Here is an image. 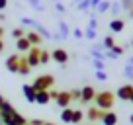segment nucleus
<instances>
[{
  "instance_id": "f257e3e1",
  "label": "nucleus",
  "mask_w": 133,
  "mask_h": 125,
  "mask_svg": "<svg viewBox=\"0 0 133 125\" xmlns=\"http://www.w3.org/2000/svg\"><path fill=\"white\" fill-rule=\"evenodd\" d=\"M96 106H98L100 109H104V112H110V109L114 108V104H116V94L110 90H104V92H98L94 98Z\"/></svg>"
},
{
  "instance_id": "f03ea898",
  "label": "nucleus",
  "mask_w": 133,
  "mask_h": 125,
  "mask_svg": "<svg viewBox=\"0 0 133 125\" xmlns=\"http://www.w3.org/2000/svg\"><path fill=\"white\" fill-rule=\"evenodd\" d=\"M55 84V76L53 74H39L37 78L31 82V86L35 88V92H43V90H51Z\"/></svg>"
},
{
  "instance_id": "7ed1b4c3",
  "label": "nucleus",
  "mask_w": 133,
  "mask_h": 125,
  "mask_svg": "<svg viewBox=\"0 0 133 125\" xmlns=\"http://www.w3.org/2000/svg\"><path fill=\"white\" fill-rule=\"evenodd\" d=\"M22 24H24V25H31V27L35 29V31H37V33L41 35V37H45V39H51V37H53V33H51L49 29H47V27H43V25L39 24V22L31 20V18H22Z\"/></svg>"
},
{
  "instance_id": "20e7f679",
  "label": "nucleus",
  "mask_w": 133,
  "mask_h": 125,
  "mask_svg": "<svg viewBox=\"0 0 133 125\" xmlns=\"http://www.w3.org/2000/svg\"><path fill=\"white\" fill-rule=\"evenodd\" d=\"M51 61H55L57 65H66V63H69V53H66V49H61V47L53 49L51 51Z\"/></svg>"
},
{
  "instance_id": "39448f33",
  "label": "nucleus",
  "mask_w": 133,
  "mask_h": 125,
  "mask_svg": "<svg viewBox=\"0 0 133 125\" xmlns=\"http://www.w3.org/2000/svg\"><path fill=\"white\" fill-rule=\"evenodd\" d=\"M39 55H41V47H31V49L28 51V55H25V59H28L29 67H39L41 65V61H39Z\"/></svg>"
},
{
  "instance_id": "423d86ee",
  "label": "nucleus",
  "mask_w": 133,
  "mask_h": 125,
  "mask_svg": "<svg viewBox=\"0 0 133 125\" xmlns=\"http://www.w3.org/2000/svg\"><path fill=\"white\" fill-rule=\"evenodd\" d=\"M104 109H100L98 106H90V108L86 109V119L90 121V123H94V121H102V117H104Z\"/></svg>"
},
{
  "instance_id": "0eeeda50",
  "label": "nucleus",
  "mask_w": 133,
  "mask_h": 125,
  "mask_svg": "<svg viewBox=\"0 0 133 125\" xmlns=\"http://www.w3.org/2000/svg\"><path fill=\"white\" fill-rule=\"evenodd\" d=\"M131 96H133V84H123V86H119L117 92H116V98L125 100V102L131 100Z\"/></svg>"
},
{
  "instance_id": "6e6552de",
  "label": "nucleus",
  "mask_w": 133,
  "mask_h": 125,
  "mask_svg": "<svg viewBox=\"0 0 133 125\" xmlns=\"http://www.w3.org/2000/svg\"><path fill=\"white\" fill-rule=\"evenodd\" d=\"M57 106L61 109L65 108H71V102H72V96H71V92H59V96H57Z\"/></svg>"
},
{
  "instance_id": "1a4fd4ad",
  "label": "nucleus",
  "mask_w": 133,
  "mask_h": 125,
  "mask_svg": "<svg viewBox=\"0 0 133 125\" xmlns=\"http://www.w3.org/2000/svg\"><path fill=\"white\" fill-rule=\"evenodd\" d=\"M20 57H22V55L14 53V55H10V57L6 59V68H8L10 72H16V74H18V68H20Z\"/></svg>"
},
{
  "instance_id": "9d476101",
  "label": "nucleus",
  "mask_w": 133,
  "mask_h": 125,
  "mask_svg": "<svg viewBox=\"0 0 133 125\" xmlns=\"http://www.w3.org/2000/svg\"><path fill=\"white\" fill-rule=\"evenodd\" d=\"M96 94H98V92H96L92 86H82V98H80V104H90V102L96 98Z\"/></svg>"
},
{
  "instance_id": "9b49d317",
  "label": "nucleus",
  "mask_w": 133,
  "mask_h": 125,
  "mask_svg": "<svg viewBox=\"0 0 133 125\" xmlns=\"http://www.w3.org/2000/svg\"><path fill=\"white\" fill-rule=\"evenodd\" d=\"M22 92H24L25 100H28L29 104H35V96H37V92H35V88H33L31 84H24V86H22Z\"/></svg>"
},
{
  "instance_id": "f8f14e48",
  "label": "nucleus",
  "mask_w": 133,
  "mask_h": 125,
  "mask_svg": "<svg viewBox=\"0 0 133 125\" xmlns=\"http://www.w3.org/2000/svg\"><path fill=\"white\" fill-rule=\"evenodd\" d=\"M25 37H28V41L31 43V47H39L43 41V37L35 31V29H31V31H25Z\"/></svg>"
},
{
  "instance_id": "ddd939ff",
  "label": "nucleus",
  "mask_w": 133,
  "mask_h": 125,
  "mask_svg": "<svg viewBox=\"0 0 133 125\" xmlns=\"http://www.w3.org/2000/svg\"><path fill=\"white\" fill-rule=\"evenodd\" d=\"M125 29V22L121 20V18H114L112 22H110V31L112 33H121Z\"/></svg>"
},
{
  "instance_id": "4468645a",
  "label": "nucleus",
  "mask_w": 133,
  "mask_h": 125,
  "mask_svg": "<svg viewBox=\"0 0 133 125\" xmlns=\"http://www.w3.org/2000/svg\"><path fill=\"white\" fill-rule=\"evenodd\" d=\"M69 35H71V29H69V25H66V22H65V20H61V22H59V33H57V35H53V37L66 39Z\"/></svg>"
},
{
  "instance_id": "2eb2a0df",
  "label": "nucleus",
  "mask_w": 133,
  "mask_h": 125,
  "mask_svg": "<svg viewBox=\"0 0 133 125\" xmlns=\"http://www.w3.org/2000/svg\"><path fill=\"white\" fill-rule=\"evenodd\" d=\"M102 123L104 125H117V113L116 112H106L104 113V117H102Z\"/></svg>"
},
{
  "instance_id": "dca6fc26",
  "label": "nucleus",
  "mask_w": 133,
  "mask_h": 125,
  "mask_svg": "<svg viewBox=\"0 0 133 125\" xmlns=\"http://www.w3.org/2000/svg\"><path fill=\"white\" fill-rule=\"evenodd\" d=\"M51 102V96H49V90H43V92H37V96H35V104L39 106H47Z\"/></svg>"
},
{
  "instance_id": "f3484780",
  "label": "nucleus",
  "mask_w": 133,
  "mask_h": 125,
  "mask_svg": "<svg viewBox=\"0 0 133 125\" xmlns=\"http://www.w3.org/2000/svg\"><path fill=\"white\" fill-rule=\"evenodd\" d=\"M29 72H31V67H29V63L25 57H20V68H18V74L22 76H28Z\"/></svg>"
},
{
  "instance_id": "a211bd4d",
  "label": "nucleus",
  "mask_w": 133,
  "mask_h": 125,
  "mask_svg": "<svg viewBox=\"0 0 133 125\" xmlns=\"http://www.w3.org/2000/svg\"><path fill=\"white\" fill-rule=\"evenodd\" d=\"M16 49L22 51V53H28V51L31 49V43L28 41V37H22V39H18V41H16Z\"/></svg>"
},
{
  "instance_id": "6ab92c4d",
  "label": "nucleus",
  "mask_w": 133,
  "mask_h": 125,
  "mask_svg": "<svg viewBox=\"0 0 133 125\" xmlns=\"http://www.w3.org/2000/svg\"><path fill=\"white\" fill-rule=\"evenodd\" d=\"M72 115H75V109L72 108H65L61 112V121L63 123H72Z\"/></svg>"
},
{
  "instance_id": "aec40b11",
  "label": "nucleus",
  "mask_w": 133,
  "mask_h": 125,
  "mask_svg": "<svg viewBox=\"0 0 133 125\" xmlns=\"http://www.w3.org/2000/svg\"><path fill=\"white\" fill-rule=\"evenodd\" d=\"M110 8H112V2H110V0H102V2L98 4V8L94 10V12H96V14H106Z\"/></svg>"
},
{
  "instance_id": "412c9836",
  "label": "nucleus",
  "mask_w": 133,
  "mask_h": 125,
  "mask_svg": "<svg viewBox=\"0 0 133 125\" xmlns=\"http://www.w3.org/2000/svg\"><path fill=\"white\" fill-rule=\"evenodd\" d=\"M84 117H86V112H82V109H75V115H72V123H75V125H80Z\"/></svg>"
},
{
  "instance_id": "4be33fe9",
  "label": "nucleus",
  "mask_w": 133,
  "mask_h": 125,
  "mask_svg": "<svg viewBox=\"0 0 133 125\" xmlns=\"http://www.w3.org/2000/svg\"><path fill=\"white\" fill-rule=\"evenodd\" d=\"M114 45H116V41H114V35H106L104 41H102V47H104L106 51H110Z\"/></svg>"
},
{
  "instance_id": "5701e85b",
  "label": "nucleus",
  "mask_w": 133,
  "mask_h": 125,
  "mask_svg": "<svg viewBox=\"0 0 133 125\" xmlns=\"http://www.w3.org/2000/svg\"><path fill=\"white\" fill-rule=\"evenodd\" d=\"M12 37L16 39V41H18V39H22V37H25V29L24 27H14L12 29Z\"/></svg>"
},
{
  "instance_id": "b1692460",
  "label": "nucleus",
  "mask_w": 133,
  "mask_h": 125,
  "mask_svg": "<svg viewBox=\"0 0 133 125\" xmlns=\"http://www.w3.org/2000/svg\"><path fill=\"white\" fill-rule=\"evenodd\" d=\"M39 61H41V65H47V63L51 61V51H47V49H41V55H39Z\"/></svg>"
},
{
  "instance_id": "393cba45",
  "label": "nucleus",
  "mask_w": 133,
  "mask_h": 125,
  "mask_svg": "<svg viewBox=\"0 0 133 125\" xmlns=\"http://www.w3.org/2000/svg\"><path fill=\"white\" fill-rule=\"evenodd\" d=\"M76 10H80V12H88V10H90V0H82L80 4H76Z\"/></svg>"
},
{
  "instance_id": "a878e982",
  "label": "nucleus",
  "mask_w": 133,
  "mask_h": 125,
  "mask_svg": "<svg viewBox=\"0 0 133 125\" xmlns=\"http://www.w3.org/2000/svg\"><path fill=\"white\" fill-rule=\"evenodd\" d=\"M119 6H121V10L129 12V10L133 8V0H119Z\"/></svg>"
},
{
  "instance_id": "bb28decb",
  "label": "nucleus",
  "mask_w": 133,
  "mask_h": 125,
  "mask_svg": "<svg viewBox=\"0 0 133 125\" xmlns=\"http://www.w3.org/2000/svg\"><path fill=\"white\" fill-rule=\"evenodd\" d=\"M84 37H86V39H90V41H94V39H96V29L86 27V29H84Z\"/></svg>"
},
{
  "instance_id": "cd10ccee",
  "label": "nucleus",
  "mask_w": 133,
  "mask_h": 125,
  "mask_svg": "<svg viewBox=\"0 0 133 125\" xmlns=\"http://www.w3.org/2000/svg\"><path fill=\"white\" fill-rule=\"evenodd\" d=\"M123 76H125V78H129V80H133V65H125Z\"/></svg>"
},
{
  "instance_id": "c85d7f7f",
  "label": "nucleus",
  "mask_w": 133,
  "mask_h": 125,
  "mask_svg": "<svg viewBox=\"0 0 133 125\" xmlns=\"http://www.w3.org/2000/svg\"><path fill=\"white\" fill-rule=\"evenodd\" d=\"M92 65H94L96 71H106V63L100 61V59H94V61H92Z\"/></svg>"
},
{
  "instance_id": "c756f323",
  "label": "nucleus",
  "mask_w": 133,
  "mask_h": 125,
  "mask_svg": "<svg viewBox=\"0 0 133 125\" xmlns=\"http://www.w3.org/2000/svg\"><path fill=\"white\" fill-rule=\"evenodd\" d=\"M71 96H72V102H75V100H78V102H80V98H82V88H80V90H78V88L71 90Z\"/></svg>"
},
{
  "instance_id": "7c9ffc66",
  "label": "nucleus",
  "mask_w": 133,
  "mask_h": 125,
  "mask_svg": "<svg viewBox=\"0 0 133 125\" xmlns=\"http://www.w3.org/2000/svg\"><path fill=\"white\" fill-rule=\"evenodd\" d=\"M28 4L31 6V8H35L37 12H41V10H43V6H41V2H39V0H28Z\"/></svg>"
},
{
  "instance_id": "2f4dec72",
  "label": "nucleus",
  "mask_w": 133,
  "mask_h": 125,
  "mask_svg": "<svg viewBox=\"0 0 133 125\" xmlns=\"http://www.w3.org/2000/svg\"><path fill=\"white\" fill-rule=\"evenodd\" d=\"M110 51H112V53H116L117 57H121V55L125 53V47H121V45H114V47H112Z\"/></svg>"
},
{
  "instance_id": "473e14b6",
  "label": "nucleus",
  "mask_w": 133,
  "mask_h": 125,
  "mask_svg": "<svg viewBox=\"0 0 133 125\" xmlns=\"http://www.w3.org/2000/svg\"><path fill=\"white\" fill-rule=\"evenodd\" d=\"M96 78H98L100 82H106V80H108V72L106 71H96Z\"/></svg>"
},
{
  "instance_id": "72a5a7b5",
  "label": "nucleus",
  "mask_w": 133,
  "mask_h": 125,
  "mask_svg": "<svg viewBox=\"0 0 133 125\" xmlns=\"http://www.w3.org/2000/svg\"><path fill=\"white\" fill-rule=\"evenodd\" d=\"M72 35H75V39H82L84 37V31H82V29H78V27H75V29H72Z\"/></svg>"
},
{
  "instance_id": "f704fd0d",
  "label": "nucleus",
  "mask_w": 133,
  "mask_h": 125,
  "mask_svg": "<svg viewBox=\"0 0 133 125\" xmlns=\"http://www.w3.org/2000/svg\"><path fill=\"white\" fill-rule=\"evenodd\" d=\"M119 8H121L119 2H112V8H110V10H112V14H114L116 18H117V12H119Z\"/></svg>"
},
{
  "instance_id": "c9c22d12",
  "label": "nucleus",
  "mask_w": 133,
  "mask_h": 125,
  "mask_svg": "<svg viewBox=\"0 0 133 125\" xmlns=\"http://www.w3.org/2000/svg\"><path fill=\"white\" fill-rule=\"evenodd\" d=\"M55 10H57V12H61V14L66 12V8H65V4H63V2H55Z\"/></svg>"
},
{
  "instance_id": "e433bc0d",
  "label": "nucleus",
  "mask_w": 133,
  "mask_h": 125,
  "mask_svg": "<svg viewBox=\"0 0 133 125\" xmlns=\"http://www.w3.org/2000/svg\"><path fill=\"white\" fill-rule=\"evenodd\" d=\"M100 2H102V0H90V10H92V12H94V10L98 8V4H100Z\"/></svg>"
},
{
  "instance_id": "4c0bfd02",
  "label": "nucleus",
  "mask_w": 133,
  "mask_h": 125,
  "mask_svg": "<svg viewBox=\"0 0 133 125\" xmlns=\"http://www.w3.org/2000/svg\"><path fill=\"white\" fill-rule=\"evenodd\" d=\"M49 96H51V100H57V96H59V92H57V90H53V88H51V90H49Z\"/></svg>"
},
{
  "instance_id": "58836bf2",
  "label": "nucleus",
  "mask_w": 133,
  "mask_h": 125,
  "mask_svg": "<svg viewBox=\"0 0 133 125\" xmlns=\"http://www.w3.org/2000/svg\"><path fill=\"white\" fill-rule=\"evenodd\" d=\"M106 59H112V61H114V59H117V55L112 53V51H106Z\"/></svg>"
},
{
  "instance_id": "ea45409f",
  "label": "nucleus",
  "mask_w": 133,
  "mask_h": 125,
  "mask_svg": "<svg viewBox=\"0 0 133 125\" xmlns=\"http://www.w3.org/2000/svg\"><path fill=\"white\" fill-rule=\"evenodd\" d=\"M6 6H8V0H0V12H2Z\"/></svg>"
},
{
  "instance_id": "a19ab883",
  "label": "nucleus",
  "mask_w": 133,
  "mask_h": 125,
  "mask_svg": "<svg viewBox=\"0 0 133 125\" xmlns=\"http://www.w3.org/2000/svg\"><path fill=\"white\" fill-rule=\"evenodd\" d=\"M29 123H31V125H43V123H45V121H41V119H31V121H29Z\"/></svg>"
},
{
  "instance_id": "79ce46f5",
  "label": "nucleus",
  "mask_w": 133,
  "mask_h": 125,
  "mask_svg": "<svg viewBox=\"0 0 133 125\" xmlns=\"http://www.w3.org/2000/svg\"><path fill=\"white\" fill-rule=\"evenodd\" d=\"M127 18H129V20H133V8H131V10L127 12Z\"/></svg>"
},
{
  "instance_id": "37998d69",
  "label": "nucleus",
  "mask_w": 133,
  "mask_h": 125,
  "mask_svg": "<svg viewBox=\"0 0 133 125\" xmlns=\"http://www.w3.org/2000/svg\"><path fill=\"white\" fill-rule=\"evenodd\" d=\"M2 51H4V41L0 39V53H2Z\"/></svg>"
},
{
  "instance_id": "c03bdc74",
  "label": "nucleus",
  "mask_w": 133,
  "mask_h": 125,
  "mask_svg": "<svg viewBox=\"0 0 133 125\" xmlns=\"http://www.w3.org/2000/svg\"><path fill=\"white\" fill-rule=\"evenodd\" d=\"M2 35H4V27L0 25V39H2Z\"/></svg>"
},
{
  "instance_id": "a18cd8bd",
  "label": "nucleus",
  "mask_w": 133,
  "mask_h": 125,
  "mask_svg": "<svg viewBox=\"0 0 133 125\" xmlns=\"http://www.w3.org/2000/svg\"><path fill=\"white\" fill-rule=\"evenodd\" d=\"M127 65H133V57H129V61H127Z\"/></svg>"
},
{
  "instance_id": "49530a36",
  "label": "nucleus",
  "mask_w": 133,
  "mask_h": 125,
  "mask_svg": "<svg viewBox=\"0 0 133 125\" xmlns=\"http://www.w3.org/2000/svg\"><path fill=\"white\" fill-rule=\"evenodd\" d=\"M72 2H75V4H80V2H82V0H72Z\"/></svg>"
},
{
  "instance_id": "de8ad7c7",
  "label": "nucleus",
  "mask_w": 133,
  "mask_h": 125,
  "mask_svg": "<svg viewBox=\"0 0 133 125\" xmlns=\"http://www.w3.org/2000/svg\"><path fill=\"white\" fill-rule=\"evenodd\" d=\"M43 125H55V123H49V121H45V123H43Z\"/></svg>"
},
{
  "instance_id": "09e8293b",
  "label": "nucleus",
  "mask_w": 133,
  "mask_h": 125,
  "mask_svg": "<svg viewBox=\"0 0 133 125\" xmlns=\"http://www.w3.org/2000/svg\"><path fill=\"white\" fill-rule=\"evenodd\" d=\"M2 102H4V98H2V94H0V104H2Z\"/></svg>"
},
{
  "instance_id": "8fccbe9b",
  "label": "nucleus",
  "mask_w": 133,
  "mask_h": 125,
  "mask_svg": "<svg viewBox=\"0 0 133 125\" xmlns=\"http://www.w3.org/2000/svg\"><path fill=\"white\" fill-rule=\"evenodd\" d=\"M129 119H131V123H133V113H131V117H129Z\"/></svg>"
},
{
  "instance_id": "3c124183",
  "label": "nucleus",
  "mask_w": 133,
  "mask_h": 125,
  "mask_svg": "<svg viewBox=\"0 0 133 125\" xmlns=\"http://www.w3.org/2000/svg\"><path fill=\"white\" fill-rule=\"evenodd\" d=\"M129 102H131V104H133V96H131V100H129Z\"/></svg>"
},
{
  "instance_id": "603ef678",
  "label": "nucleus",
  "mask_w": 133,
  "mask_h": 125,
  "mask_svg": "<svg viewBox=\"0 0 133 125\" xmlns=\"http://www.w3.org/2000/svg\"><path fill=\"white\" fill-rule=\"evenodd\" d=\"M53 2H61V0H53Z\"/></svg>"
},
{
  "instance_id": "864d4df0",
  "label": "nucleus",
  "mask_w": 133,
  "mask_h": 125,
  "mask_svg": "<svg viewBox=\"0 0 133 125\" xmlns=\"http://www.w3.org/2000/svg\"><path fill=\"white\" fill-rule=\"evenodd\" d=\"M25 125H31V123H29V121H28V123H25Z\"/></svg>"
},
{
  "instance_id": "5fc2aeb1",
  "label": "nucleus",
  "mask_w": 133,
  "mask_h": 125,
  "mask_svg": "<svg viewBox=\"0 0 133 125\" xmlns=\"http://www.w3.org/2000/svg\"><path fill=\"white\" fill-rule=\"evenodd\" d=\"M131 47H133V39H131Z\"/></svg>"
},
{
  "instance_id": "6e6d98bb",
  "label": "nucleus",
  "mask_w": 133,
  "mask_h": 125,
  "mask_svg": "<svg viewBox=\"0 0 133 125\" xmlns=\"http://www.w3.org/2000/svg\"><path fill=\"white\" fill-rule=\"evenodd\" d=\"M86 125H92V123H86Z\"/></svg>"
},
{
  "instance_id": "4d7b16f0",
  "label": "nucleus",
  "mask_w": 133,
  "mask_h": 125,
  "mask_svg": "<svg viewBox=\"0 0 133 125\" xmlns=\"http://www.w3.org/2000/svg\"><path fill=\"white\" fill-rule=\"evenodd\" d=\"M0 115H2V113H0Z\"/></svg>"
}]
</instances>
